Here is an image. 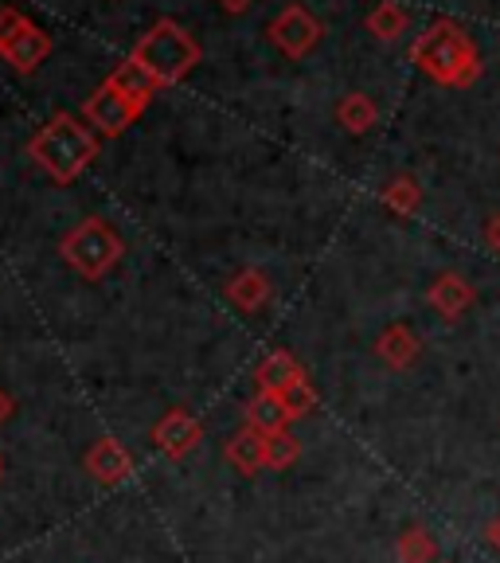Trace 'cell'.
Listing matches in <instances>:
<instances>
[{
	"label": "cell",
	"mask_w": 500,
	"mask_h": 563,
	"mask_svg": "<svg viewBox=\"0 0 500 563\" xmlns=\"http://www.w3.org/2000/svg\"><path fill=\"white\" fill-rule=\"evenodd\" d=\"M32 161L44 168L52 180L70 185L75 176H82V168L98 157V133L90 130L82 118L75 114H55L44 130L35 133L32 145H27Z\"/></svg>",
	"instance_id": "obj_2"
},
{
	"label": "cell",
	"mask_w": 500,
	"mask_h": 563,
	"mask_svg": "<svg viewBox=\"0 0 500 563\" xmlns=\"http://www.w3.org/2000/svg\"><path fill=\"white\" fill-rule=\"evenodd\" d=\"M426 301H431V309L442 317V321H462V317L469 313V306L477 301V290L466 274L442 271L438 278L426 286Z\"/></svg>",
	"instance_id": "obj_8"
},
{
	"label": "cell",
	"mask_w": 500,
	"mask_h": 563,
	"mask_svg": "<svg viewBox=\"0 0 500 563\" xmlns=\"http://www.w3.org/2000/svg\"><path fill=\"white\" fill-rule=\"evenodd\" d=\"M157 442L168 450L173 457H180L185 450H192L196 442H200V427H196L192 419H188L185 411H173L165 422L157 427Z\"/></svg>",
	"instance_id": "obj_16"
},
{
	"label": "cell",
	"mask_w": 500,
	"mask_h": 563,
	"mask_svg": "<svg viewBox=\"0 0 500 563\" xmlns=\"http://www.w3.org/2000/svg\"><path fill=\"white\" fill-rule=\"evenodd\" d=\"M227 298L246 313H255V309H263L270 301V278L263 271H238L227 282Z\"/></svg>",
	"instance_id": "obj_15"
},
{
	"label": "cell",
	"mask_w": 500,
	"mask_h": 563,
	"mask_svg": "<svg viewBox=\"0 0 500 563\" xmlns=\"http://www.w3.org/2000/svg\"><path fill=\"white\" fill-rule=\"evenodd\" d=\"M9 411H12V399H9V396H4V391H0V422L9 419Z\"/></svg>",
	"instance_id": "obj_24"
},
{
	"label": "cell",
	"mask_w": 500,
	"mask_h": 563,
	"mask_svg": "<svg viewBox=\"0 0 500 563\" xmlns=\"http://www.w3.org/2000/svg\"><path fill=\"white\" fill-rule=\"evenodd\" d=\"M231 462H235L238 470H246V474L266 466V434L263 431L235 434V442H231Z\"/></svg>",
	"instance_id": "obj_19"
},
{
	"label": "cell",
	"mask_w": 500,
	"mask_h": 563,
	"mask_svg": "<svg viewBox=\"0 0 500 563\" xmlns=\"http://www.w3.org/2000/svg\"><path fill=\"white\" fill-rule=\"evenodd\" d=\"M298 379H305V368L293 361L290 352H270V356L258 364V391H274V396H281V391L293 387Z\"/></svg>",
	"instance_id": "obj_14"
},
{
	"label": "cell",
	"mask_w": 500,
	"mask_h": 563,
	"mask_svg": "<svg viewBox=\"0 0 500 563\" xmlns=\"http://www.w3.org/2000/svg\"><path fill=\"white\" fill-rule=\"evenodd\" d=\"M411 63L434 87H446V90H469L485 70V59L477 52L474 35L449 16L431 20V24L414 35Z\"/></svg>",
	"instance_id": "obj_1"
},
{
	"label": "cell",
	"mask_w": 500,
	"mask_h": 563,
	"mask_svg": "<svg viewBox=\"0 0 500 563\" xmlns=\"http://www.w3.org/2000/svg\"><path fill=\"white\" fill-rule=\"evenodd\" d=\"M215 4H220L223 12H243L246 4H251V0H215Z\"/></svg>",
	"instance_id": "obj_23"
},
{
	"label": "cell",
	"mask_w": 500,
	"mask_h": 563,
	"mask_svg": "<svg viewBox=\"0 0 500 563\" xmlns=\"http://www.w3.org/2000/svg\"><path fill=\"white\" fill-rule=\"evenodd\" d=\"M105 82H114V87L122 90V95L130 98V102L137 106V110H145V106H149L153 98H157V90H160L157 79H153V75H145V70H141L133 59L118 63V67L110 70V75H105Z\"/></svg>",
	"instance_id": "obj_11"
},
{
	"label": "cell",
	"mask_w": 500,
	"mask_h": 563,
	"mask_svg": "<svg viewBox=\"0 0 500 563\" xmlns=\"http://www.w3.org/2000/svg\"><path fill=\"white\" fill-rule=\"evenodd\" d=\"M130 59L137 63L145 75H153L157 87H176L180 79H188V70L203 59V52L173 16H160L157 24L133 44Z\"/></svg>",
	"instance_id": "obj_3"
},
{
	"label": "cell",
	"mask_w": 500,
	"mask_h": 563,
	"mask_svg": "<svg viewBox=\"0 0 500 563\" xmlns=\"http://www.w3.org/2000/svg\"><path fill=\"white\" fill-rule=\"evenodd\" d=\"M376 356L387 364V368L396 372H407L414 361L422 356V341L414 336L411 325H403V321H396V325H387L384 333H379L376 341Z\"/></svg>",
	"instance_id": "obj_9"
},
{
	"label": "cell",
	"mask_w": 500,
	"mask_h": 563,
	"mask_svg": "<svg viewBox=\"0 0 500 563\" xmlns=\"http://www.w3.org/2000/svg\"><path fill=\"white\" fill-rule=\"evenodd\" d=\"M396 555H399V563H438V540L422 525H411L399 532Z\"/></svg>",
	"instance_id": "obj_17"
},
{
	"label": "cell",
	"mask_w": 500,
	"mask_h": 563,
	"mask_svg": "<svg viewBox=\"0 0 500 563\" xmlns=\"http://www.w3.org/2000/svg\"><path fill=\"white\" fill-rule=\"evenodd\" d=\"M336 122H341V130L352 133V137H364V133L376 130V122H379L376 98L364 95V90H348V95L336 102Z\"/></svg>",
	"instance_id": "obj_10"
},
{
	"label": "cell",
	"mask_w": 500,
	"mask_h": 563,
	"mask_svg": "<svg viewBox=\"0 0 500 563\" xmlns=\"http://www.w3.org/2000/svg\"><path fill=\"white\" fill-rule=\"evenodd\" d=\"M137 114H141L137 106H133L114 82H105V79H102V87L82 102V122L95 133H102V137H118L122 130H130V125L137 122Z\"/></svg>",
	"instance_id": "obj_7"
},
{
	"label": "cell",
	"mask_w": 500,
	"mask_h": 563,
	"mask_svg": "<svg viewBox=\"0 0 500 563\" xmlns=\"http://www.w3.org/2000/svg\"><path fill=\"white\" fill-rule=\"evenodd\" d=\"M87 466H90V474L102 477V482H118V477H125V470H130V454H125L114 439H102L90 450Z\"/></svg>",
	"instance_id": "obj_18"
},
{
	"label": "cell",
	"mask_w": 500,
	"mask_h": 563,
	"mask_svg": "<svg viewBox=\"0 0 500 563\" xmlns=\"http://www.w3.org/2000/svg\"><path fill=\"white\" fill-rule=\"evenodd\" d=\"M325 35V24L305 9V4H286L278 16L266 24V40L278 47L286 59H305Z\"/></svg>",
	"instance_id": "obj_6"
},
{
	"label": "cell",
	"mask_w": 500,
	"mask_h": 563,
	"mask_svg": "<svg viewBox=\"0 0 500 563\" xmlns=\"http://www.w3.org/2000/svg\"><path fill=\"white\" fill-rule=\"evenodd\" d=\"M485 243H489L492 251H497V255H500V211H497V216H492L489 223H485Z\"/></svg>",
	"instance_id": "obj_21"
},
{
	"label": "cell",
	"mask_w": 500,
	"mask_h": 563,
	"mask_svg": "<svg viewBox=\"0 0 500 563\" xmlns=\"http://www.w3.org/2000/svg\"><path fill=\"white\" fill-rule=\"evenodd\" d=\"M298 454H301V446L290 431L266 434V466L270 470H286L290 462H298Z\"/></svg>",
	"instance_id": "obj_20"
},
{
	"label": "cell",
	"mask_w": 500,
	"mask_h": 563,
	"mask_svg": "<svg viewBox=\"0 0 500 563\" xmlns=\"http://www.w3.org/2000/svg\"><path fill=\"white\" fill-rule=\"evenodd\" d=\"M379 203H384L391 216H399V220H411L414 211L422 208V185H419V176L411 173H399L391 176L384 188H379Z\"/></svg>",
	"instance_id": "obj_12"
},
{
	"label": "cell",
	"mask_w": 500,
	"mask_h": 563,
	"mask_svg": "<svg viewBox=\"0 0 500 563\" xmlns=\"http://www.w3.org/2000/svg\"><path fill=\"white\" fill-rule=\"evenodd\" d=\"M59 251H63V258L82 274V278L98 282L122 263L125 246L110 223L98 220V216H87L79 228H70L67 235H63Z\"/></svg>",
	"instance_id": "obj_4"
},
{
	"label": "cell",
	"mask_w": 500,
	"mask_h": 563,
	"mask_svg": "<svg viewBox=\"0 0 500 563\" xmlns=\"http://www.w3.org/2000/svg\"><path fill=\"white\" fill-rule=\"evenodd\" d=\"M485 540H489V544H492V552L500 555V512L489 520V525H485Z\"/></svg>",
	"instance_id": "obj_22"
},
{
	"label": "cell",
	"mask_w": 500,
	"mask_h": 563,
	"mask_svg": "<svg viewBox=\"0 0 500 563\" xmlns=\"http://www.w3.org/2000/svg\"><path fill=\"white\" fill-rule=\"evenodd\" d=\"M52 35L20 9H0V59L16 75H35L52 55Z\"/></svg>",
	"instance_id": "obj_5"
},
{
	"label": "cell",
	"mask_w": 500,
	"mask_h": 563,
	"mask_svg": "<svg viewBox=\"0 0 500 563\" xmlns=\"http://www.w3.org/2000/svg\"><path fill=\"white\" fill-rule=\"evenodd\" d=\"M364 27H368L371 35H376L379 44H396L399 35L411 27V12L399 4V0H379L376 9L364 16Z\"/></svg>",
	"instance_id": "obj_13"
}]
</instances>
